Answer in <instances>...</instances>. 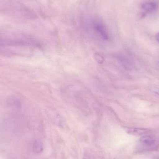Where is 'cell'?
<instances>
[{
	"instance_id": "obj_4",
	"label": "cell",
	"mask_w": 159,
	"mask_h": 159,
	"mask_svg": "<svg viewBox=\"0 0 159 159\" xmlns=\"http://www.w3.org/2000/svg\"><path fill=\"white\" fill-rule=\"evenodd\" d=\"M157 7V4L154 2H147L142 5V8L146 12H151L156 10Z\"/></svg>"
},
{
	"instance_id": "obj_1",
	"label": "cell",
	"mask_w": 159,
	"mask_h": 159,
	"mask_svg": "<svg viewBox=\"0 0 159 159\" xmlns=\"http://www.w3.org/2000/svg\"><path fill=\"white\" fill-rule=\"evenodd\" d=\"M140 148L139 149L143 151H148L155 148L156 146L155 138L149 134L143 135L140 140Z\"/></svg>"
},
{
	"instance_id": "obj_9",
	"label": "cell",
	"mask_w": 159,
	"mask_h": 159,
	"mask_svg": "<svg viewBox=\"0 0 159 159\" xmlns=\"http://www.w3.org/2000/svg\"></svg>"
},
{
	"instance_id": "obj_3",
	"label": "cell",
	"mask_w": 159,
	"mask_h": 159,
	"mask_svg": "<svg viewBox=\"0 0 159 159\" xmlns=\"http://www.w3.org/2000/svg\"><path fill=\"white\" fill-rule=\"evenodd\" d=\"M125 129L129 134L134 135H146L149 133V130L140 128H126Z\"/></svg>"
},
{
	"instance_id": "obj_7",
	"label": "cell",
	"mask_w": 159,
	"mask_h": 159,
	"mask_svg": "<svg viewBox=\"0 0 159 159\" xmlns=\"http://www.w3.org/2000/svg\"><path fill=\"white\" fill-rule=\"evenodd\" d=\"M156 39L157 40L158 42H159V33L156 35Z\"/></svg>"
},
{
	"instance_id": "obj_6",
	"label": "cell",
	"mask_w": 159,
	"mask_h": 159,
	"mask_svg": "<svg viewBox=\"0 0 159 159\" xmlns=\"http://www.w3.org/2000/svg\"><path fill=\"white\" fill-rule=\"evenodd\" d=\"M8 103L9 105L14 108H19L21 105L20 101L16 97L10 98L8 100Z\"/></svg>"
},
{
	"instance_id": "obj_8",
	"label": "cell",
	"mask_w": 159,
	"mask_h": 159,
	"mask_svg": "<svg viewBox=\"0 0 159 159\" xmlns=\"http://www.w3.org/2000/svg\"><path fill=\"white\" fill-rule=\"evenodd\" d=\"M85 159H91L89 157H88L86 158H85Z\"/></svg>"
},
{
	"instance_id": "obj_2",
	"label": "cell",
	"mask_w": 159,
	"mask_h": 159,
	"mask_svg": "<svg viewBox=\"0 0 159 159\" xmlns=\"http://www.w3.org/2000/svg\"><path fill=\"white\" fill-rule=\"evenodd\" d=\"M93 29L96 32L105 40L108 39V32L105 25L101 20H95L93 22Z\"/></svg>"
},
{
	"instance_id": "obj_5",
	"label": "cell",
	"mask_w": 159,
	"mask_h": 159,
	"mask_svg": "<svg viewBox=\"0 0 159 159\" xmlns=\"http://www.w3.org/2000/svg\"><path fill=\"white\" fill-rule=\"evenodd\" d=\"M43 150V145L42 142L40 141H35L34 143L33 150L34 153H40Z\"/></svg>"
}]
</instances>
